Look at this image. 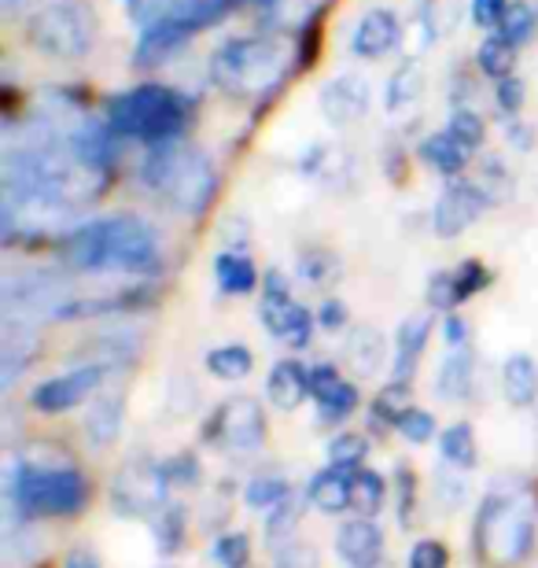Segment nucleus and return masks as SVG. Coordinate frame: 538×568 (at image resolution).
Returning <instances> with one entry per match:
<instances>
[{"label": "nucleus", "instance_id": "nucleus-5", "mask_svg": "<svg viewBox=\"0 0 538 568\" xmlns=\"http://www.w3.org/2000/svg\"><path fill=\"white\" fill-rule=\"evenodd\" d=\"M538 514L531 495L524 491H495L479 506L476 517V550L490 568L520 565L535 547Z\"/></svg>", "mask_w": 538, "mask_h": 568}, {"label": "nucleus", "instance_id": "nucleus-8", "mask_svg": "<svg viewBox=\"0 0 538 568\" xmlns=\"http://www.w3.org/2000/svg\"><path fill=\"white\" fill-rule=\"evenodd\" d=\"M170 487L174 484H170L163 465L148 458H130L111 484V503L125 517H148L166 506Z\"/></svg>", "mask_w": 538, "mask_h": 568}, {"label": "nucleus", "instance_id": "nucleus-34", "mask_svg": "<svg viewBox=\"0 0 538 568\" xmlns=\"http://www.w3.org/2000/svg\"><path fill=\"white\" fill-rule=\"evenodd\" d=\"M446 133H450L465 152H479V144H484V138H487V122H484V115H476L473 108H457L450 115Z\"/></svg>", "mask_w": 538, "mask_h": 568}, {"label": "nucleus", "instance_id": "nucleus-47", "mask_svg": "<svg viewBox=\"0 0 538 568\" xmlns=\"http://www.w3.org/2000/svg\"><path fill=\"white\" fill-rule=\"evenodd\" d=\"M317 322H322V328H343L347 325V306H343L339 300H325L322 311H317Z\"/></svg>", "mask_w": 538, "mask_h": 568}, {"label": "nucleus", "instance_id": "nucleus-43", "mask_svg": "<svg viewBox=\"0 0 538 568\" xmlns=\"http://www.w3.org/2000/svg\"><path fill=\"white\" fill-rule=\"evenodd\" d=\"M520 108H524V82L517 74H506L498 82V115L517 119Z\"/></svg>", "mask_w": 538, "mask_h": 568}, {"label": "nucleus", "instance_id": "nucleus-23", "mask_svg": "<svg viewBox=\"0 0 538 568\" xmlns=\"http://www.w3.org/2000/svg\"><path fill=\"white\" fill-rule=\"evenodd\" d=\"M82 428H85L89 447H97V450L111 447L122 432V399L119 395H104V399H97L93 406H89Z\"/></svg>", "mask_w": 538, "mask_h": 568}, {"label": "nucleus", "instance_id": "nucleus-37", "mask_svg": "<svg viewBox=\"0 0 538 568\" xmlns=\"http://www.w3.org/2000/svg\"><path fill=\"white\" fill-rule=\"evenodd\" d=\"M317 550L314 542H303V539H284L277 542L273 550V568H317Z\"/></svg>", "mask_w": 538, "mask_h": 568}, {"label": "nucleus", "instance_id": "nucleus-40", "mask_svg": "<svg viewBox=\"0 0 538 568\" xmlns=\"http://www.w3.org/2000/svg\"><path fill=\"white\" fill-rule=\"evenodd\" d=\"M450 277H454V292H457V303H465L468 295H476V292H484L487 284H490V274H487V266L484 263H461L457 270H450Z\"/></svg>", "mask_w": 538, "mask_h": 568}, {"label": "nucleus", "instance_id": "nucleus-11", "mask_svg": "<svg viewBox=\"0 0 538 568\" xmlns=\"http://www.w3.org/2000/svg\"><path fill=\"white\" fill-rule=\"evenodd\" d=\"M104 377H108V369L93 366V362H89V366H78L71 373H60V377H52L33 388L30 406L38 414H67V410H74L78 403H85L89 395L104 384Z\"/></svg>", "mask_w": 538, "mask_h": 568}, {"label": "nucleus", "instance_id": "nucleus-24", "mask_svg": "<svg viewBox=\"0 0 538 568\" xmlns=\"http://www.w3.org/2000/svg\"><path fill=\"white\" fill-rule=\"evenodd\" d=\"M420 93H425V67H420L417 60H406L392 78H387L384 108L387 111H406V108L417 104Z\"/></svg>", "mask_w": 538, "mask_h": 568}, {"label": "nucleus", "instance_id": "nucleus-25", "mask_svg": "<svg viewBox=\"0 0 538 568\" xmlns=\"http://www.w3.org/2000/svg\"><path fill=\"white\" fill-rule=\"evenodd\" d=\"M347 362L354 373L362 377H373L384 366V336L376 333L373 325H354V333L347 339Z\"/></svg>", "mask_w": 538, "mask_h": 568}, {"label": "nucleus", "instance_id": "nucleus-1", "mask_svg": "<svg viewBox=\"0 0 538 568\" xmlns=\"http://www.w3.org/2000/svg\"><path fill=\"white\" fill-rule=\"evenodd\" d=\"M159 255L155 230L133 214L82 222L63 241L67 263L89 274H155Z\"/></svg>", "mask_w": 538, "mask_h": 568}, {"label": "nucleus", "instance_id": "nucleus-3", "mask_svg": "<svg viewBox=\"0 0 538 568\" xmlns=\"http://www.w3.org/2000/svg\"><path fill=\"white\" fill-rule=\"evenodd\" d=\"M108 122L119 138L144 141L148 148H163L181 141V133L192 122V108L177 89L148 82L114 97L108 104Z\"/></svg>", "mask_w": 538, "mask_h": 568}, {"label": "nucleus", "instance_id": "nucleus-28", "mask_svg": "<svg viewBox=\"0 0 538 568\" xmlns=\"http://www.w3.org/2000/svg\"><path fill=\"white\" fill-rule=\"evenodd\" d=\"M251 366H255V355L244 344H222L207 355V369L217 381H244Z\"/></svg>", "mask_w": 538, "mask_h": 568}, {"label": "nucleus", "instance_id": "nucleus-44", "mask_svg": "<svg viewBox=\"0 0 538 568\" xmlns=\"http://www.w3.org/2000/svg\"><path fill=\"white\" fill-rule=\"evenodd\" d=\"M395 428L403 432V439H409V443H428L432 432H435V422H432L428 410H417V406H414V410H409Z\"/></svg>", "mask_w": 538, "mask_h": 568}, {"label": "nucleus", "instance_id": "nucleus-30", "mask_svg": "<svg viewBox=\"0 0 538 568\" xmlns=\"http://www.w3.org/2000/svg\"><path fill=\"white\" fill-rule=\"evenodd\" d=\"M535 27H538L535 8L528 4V0H512L506 19H501V27H498V38L509 41L512 49H520V44H528L535 38Z\"/></svg>", "mask_w": 538, "mask_h": 568}, {"label": "nucleus", "instance_id": "nucleus-51", "mask_svg": "<svg viewBox=\"0 0 538 568\" xmlns=\"http://www.w3.org/2000/svg\"><path fill=\"white\" fill-rule=\"evenodd\" d=\"M63 568H100V558L89 547H78V550H71V558H67Z\"/></svg>", "mask_w": 538, "mask_h": 568}, {"label": "nucleus", "instance_id": "nucleus-22", "mask_svg": "<svg viewBox=\"0 0 538 568\" xmlns=\"http://www.w3.org/2000/svg\"><path fill=\"white\" fill-rule=\"evenodd\" d=\"M501 392L512 406H531L538 399V362L531 355H509L501 366Z\"/></svg>", "mask_w": 538, "mask_h": 568}, {"label": "nucleus", "instance_id": "nucleus-16", "mask_svg": "<svg viewBox=\"0 0 538 568\" xmlns=\"http://www.w3.org/2000/svg\"><path fill=\"white\" fill-rule=\"evenodd\" d=\"M336 554L347 568H376L384 561V531L369 517L347 520L336 531Z\"/></svg>", "mask_w": 538, "mask_h": 568}, {"label": "nucleus", "instance_id": "nucleus-19", "mask_svg": "<svg viewBox=\"0 0 538 568\" xmlns=\"http://www.w3.org/2000/svg\"><path fill=\"white\" fill-rule=\"evenodd\" d=\"M428 333H432V317L428 314H414L398 325V336H395V381H406L417 373V362L425 355V344H428Z\"/></svg>", "mask_w": 538, "mask_h": 568}, {"label": "nucleus", "instance_id": "nucleus-53", "mask_svg": "<svg viewBox=\"0 0 538 568\" xmlns=\"http://www.w3.org/2000/svg\"><path fill=\"white\" fill-rule=\"evenodd\" d=\"M148 4H152V0H125V8H130V16L141 22L144 19V11H148Z\"/></svg>", "mask_w": 538, "mask_h": 568}, {"label": "nucleus", "instance_id": "nucleus-9", "mask_svg": "<svg viewBox=\"0 0 538 568\" xmlns=\"http://www.w3.org/2000/svg\"><path fill=\"white\" fill-rule=\"evenodd\" d=\"M258 317L266 325V333L288 339L292 347H306L311 344V333H314V317L306 306H300L292 300V288L284 274L270 270L266 281H262V306H258Z\"/></svg>", "mask_w": 538, "mask_h": 568}, {"label": "nucleus", "instance_id": "nucleus-36", "mask_svg": "<svg viewBox=\"0 0 538 568\" xmlns=\"http://www.w3.org/2000/svg\"><path fill=\"white\" fill-rule=\"evenodd\" d=\"M152 531H155L159 550H163V554H177L181 542H185V509H181V506L163 509V517L155 520Z\"/></svg>", "mask_w": 538, "mask_h": 568}, {"label": "nucleus", "instance_id": "nucleus-49", "mask_svg": "<svg viewBox=\"0 0 538 568\" xmlns=\"http://www.w3.org/2000/svg\"><path fill=\"white\" fill-rule=\"evenodd\" d=\"M325 263H328V258L325 255H303V277L306 281H314V284H322L325 277H328V270H325Z\"/></svg>", "mask_w": 538, "mask_h": 568}, {"label": "nucleus", "instance_id": "nucleus-10", "mask_svg": "<svg viewBox=\"0 0 538 568\" xmlns=\"http://www.w3.org/2000/svg\"><path fill=\"white\" fill-rule=\"evenodd\" d=\"M203 439L225 450H255L266 439V414L255 399L240 395V399H225L203 425Z\"/></svg>", "mask_w": 538, "mask_h": 568}, {"label": "nucleus", "instance_id": "nucleus-32", "mask_svg": "<svg viewBox=\"0 0 538 568\" xmlns=\"http://www.w3.org/2000/svg\"><path fill=\"white\" fill-rule=\"evenodd\" d=\"M512 55H517V49H512L509 41H501L498 33H490V38L479 44L476 63H479V71H484V74H490L495 82H501L506 74H512Z\"/></svg>", "mask_w": 538, "mask_h": 568}, {"label": "nucleus", "instance_id": "nucleus-45", "mask_svg": "<svg viewBox=\"0 0 538 568\" xmlns=\"http://www.w3.org/2000/svg\"><path fill=\"white\" fill-rule=\"evenodd\" d=\"M506 11H509V0H473V22L476 27H501V19H506Z\"/></svg>", "mask_w": 538, "mask_h": 568}, {"label": "nucleus", "instance_id": "nucleus-29", "mask_svg": "<svg viewBox=\"0 0 538 568\" xmlns=\"http://www.w3.org/2000/svg\"><path fill=\"white\" fill-rule=\"evenodd\" d=\"M439 454L446 458V465H454V469H473V465H476V436H473V428H468V425L443 428Z\"/></svg>", "mask_w": 538, "mask_h": 568}, {"label": "nucleus", "instance_id": "nucleus-35", "mask_svg": "<svg viewBox=\"0 0 538 568\" xmlns=\"http://www.w3.org/2000/svg\"><path fill=\"white\" fill-rule=\"evenodd\" d=\"M292 495V484L284 480V476L277 473H270V476H255V480L247 484V506H255V509H273L277 503H284V498Z\"/></svg>", "mask_w": 538, "mask_h": 568}, {"label": "nucleus", "instance_id": "nucleus-26", "mask_svg": "<svg viewBox=\"0 0 538 568\" xmlns=\"http://www.w3.org/2000/svg\"><path fill=\"white\" fill-rule=\"evenodd\" d=\"M214 277L225 295H247L258 284V270L244 252H222L214 263Z\"/></svg>", "mask_w": 538, "mask_h": 568}, {"label": "nucleus", "instance_id": "nucleus-42", "mask_svg": "<svg viewBox=\"0 0 538 568\" xmlns=\"http://www.w3.org/2000/svg\"><path fill=\"white\" fill-rule=\"evenodd\" d=\"M406 565L409 568H446V565H450V554H446L443 542L420 539V542H414V550H409Z\"/></svg>", "mask_w": 538, "mask_h": 568}, {"label": "nucleus", "instance_id": "nucleus-52", "mask_svg": "<svg viewBox=\"0 0 538 568\" xmlns=\"http://www.w3.org/2000/svg\"><path fill=\"white\" fill-rule=\"evenodd\" d=\"M33 0H0V8H4V16H19V11H27Z\"/></svg>", "mask_w": 538, "mask_h": 568}, {"label": "nucleus", "instance_id": "nucleus-17", "mask_svg": "<svg viewBox=\"0 0 538 568\" xmlns=\"http://www.w3.org/2000/svg\"><path fill=\"white\" fill-rule=\"evenodd\" d=\"M311 388L317 395V417L328 425L343 422V417L354 414V406H358V388H354L351 381H343L336 366H328V362L311 369Z\"/></svg>", "mask_w": 538, "mask_h": 568}, {"label": "nucleus", "instance_id": "nucleus-46", "mask_svg": "<svg viewBox=\"0 0 538 568\" xmlns=\"http://www.w3.org/2000/svg\"><path fill=\"white\" fill-rule=\"evenodd\" d=\"M170 484H192L196 480V462L189 458V454H181V458H170V465H163Z\"/></svg>", "mask_w": 538, "mask_h": 568}, {"label": "nucleus", "instance_id": "nucleus-48", "mask_svg": "<svg viewBox=\"0 0 538 568\" xmlns=\"http://www.w3.org/2000/svg\"><path fill=\"white\" fill-rule=\"evenodd\" d=\"M443 333H446V344H450V351L468 347V328H465V322L457 314H446L443 317Z\"/></svg>", "mask_w": 538, "mask_h": 568}, {"label": "nucleus", "instance_id": "nucleus-6", "mask_svg": "<svg viewBox=\"0 0 538 568\" xmlns=\"http://www.w3.org/2000/svg\"><path fill=\"white\" fill-rule=\"evenodd\" d=\"M292 55L284 44L266 38H233L214 52L211 78L229 97H262L288 71Z\"/></svg>", "mask_w": 538, "mask_h": 568}, {"label": "nucleus", "instance_id": "nucleus-14", "mask_svg": "<svg viewBox=\"0 0 538 568\" xmlns=\"http://www.w3.org/2000/svg\"><path fill=\"white\" fill-rule=\"evenodd\" d=\"M67 152L89 170H108L119 159V133L111 130V122L100 119H78V126L67 133Z\"/></svg>", "mask_w": 538, "mask_h": 568}, {"label": "nucleus", "instance_id": "nucleus-31", "mask_svg": "<svg viewBox=\"0 0 538 568\" xmlns=\"http://www.w3.org/2000/svg\"><path fill=\"white\" fill-rule=\"evenodd\" d=\"M409 410H414V395H409L406 381H392L373 403V417H376V422H384V425H398Z\"/></svg>", "mask_w": 538, "mask_h": 568}, {"label": "nucleus", "instance_id": "nucleus-13", "mask_svg": "<svg viewBox=\"0 0 538 568\" xmlns=\"http://www.w3.org/2000/svg\"><path fill=\"white\" fill-rule=\"evenodd\" d=\"M373 89L362 74H339L322 89V115L332 126H351L369 115Z\"/></svg>", "mask_w": 538, "mask_h": 568}, {"label": "nucleus", "instance_id": "nucleus-33", "mask_svg": "<svg viewBox=\"0 0 538 568\" xmlns=\"http://www.w3.org/2000/svg\"><path fill=\"white\" fill-rule=\"evenodd\" d=\"M384 491H387L384 476H376L369 469H358V473H354V498H351V506L358 509L362 517H376V514H380V506H384Z\"/></svg>", "mask_w": 538, "mask_h": 568}, {"label": "nucleus", "instance_id": "nucleus-18", "mask_svg": "<svg viewBox=\"0 0 538 568\" xmlns=\"http://www.w3.org/2000/svg\"><path fill=\"white\" fill-rule=\"evenodd\" d=\"M311 369L303 366V362L295 358H284L273 366L270 381H266V395L270 403L277 406V410H295V406H303V399L311 395Z\"/></svg>", "mask_w": 538, "mask_h": 568}, {"label": "nucleus", "instance_id": "nucleus-2", "mask_svg": "<svg viewBox=\"0 0 538 568\" xmlns=\"http://www.w3.org/2000/svg\"><path fill=\"white\" fill-rule=\"evenodd\" d=\"M11 517H71L89 503V484L74 465H30L11 458L4 473Z\"/></svg>", "mask_w": 538, "mask_h": 568}, {"label": "nucleus", "instance_id": "nucleus-4", "mask_svg": "<svg viewBox=\"0 0 538 568\" xmlns=\"http://www.w3.org/2000/svg\"><path fill=\"white\" fill-rule=\"evenodd\" d=\"M141 181L148 189L163 192L166 203L181 214H200L217 192L214 163L192 144H163L152 148L141 163Z\"/></svg>", "mask_w": 538, "mask_h": 568}, {"label": "nucleus", "instance_id": "nucleus-15", "mask_svg": "<svg viewBox=\"0 0 538 568\" xmlns=\"http://www.w3.org/2000/svg\"><path fill=\"white\" fill-rule=\"evenodd\" d=\"M398 44H403V19H398L392 8H373V11H365L362 22L354 27L351 52L362 55V60H384Z\"/></svg>", "mask_w": 538, "mask_h": 568}, {"label": "nucleus", "instance_id": "nucleus-7", "mask_svg": "<svg viewBox=\"0 0 538 568\" xmlns=\"http://www.w3.org/2000/svg\"><path fill=\"white\" fill-rule=\"evenodd\" d=\"M27 38L41 55L60 63L85 60L97 41V16L85 0H52L27 22Z\"/></svg>", "mask_w": 538, "mask_h": 568}, {"label": "nucleus", "instance_id": "nucleus-27", "mask_svg": "<svg viewBox=\"0 0 538 568\" xmlns=\"http://www.w3.org/2000/svg\"><path fill=\"white\" fill-rule=\"evenodd\" d=\"M468 155L461 144H457L450 133H432V138L420 144V159L435 170V174H446V178H457L468 163Z\"/></svg>", "mask_w": 538, "mask_h": 568}, {"label": "nucleus", "instance_id": "nucleus-39", "mask_svg": "<svg viewBox=\"0 0 538 568\" xmlns=\"http://www.w3.org/2000/svg\"><path fill=\"white\" fill-rule=\"evenodd\" d=\"M214 561L222 568H247L251 561V539L244 531H229L214 542Z\"/></svg>", "mask_w": 538, "mask_h": 568}, {"label": "nucleus", "instance_id": "nucleus-21", "mask_svg": "<svg viewBox=\"0 0 538 568\" xmlns=\"http://www.w3.org/2000/svg\"><path fill=\"white\" fill-rule=\"evenodd\" d=\"M473 369H476V358L468 347H457L450 351L443 362H439V377H435V392L443 395L446 403H465L468 392H473Z\"/></svg>", "mask_w": 538, "mask_h": 568}, {"label": "nucleus", "instance_id": "nucleus-12", "mask_svg": "<svg viewBox=\"0 0 538 568\" xmlns=\"http://www.w3.org/2000/svg\"><path fill=\"white\" fill-rule=\"evenodd\" d=\"M487 207H490V200L479 185L450 181L432 207V230H435V236H443V241H454V236H461Z\"/></svg>", "mask_w": 538, "mask_h": 568}, {"label": "nucleus", "instance_id": "nucleus-50", "mask_svg": "<svg viewBox=\"0 0 538 568\" xmlns=\"http://www.w3.org/2000/svg\"><path fill=\"white\" fill-rule=\"evenodd\" d=\"M509 144L520 148V152H528V148H535V130H528L517 119H509Z\"/></svg>", "mask_w": 538, "mask_h": 568}, {"label": "nucleus", "instance_id": "nucleus-38", "mask_svg": "<svg viewBox=\"0 0 538 568\" xmlns=\"http://www.w3.org/2000/svg\"><path fill=\"white\" fill-rule=\"evenodd\" d=\"M365 454H369V443H365V436H358V432H343V436L328 443V462L343 465V469H354Z\"/></svg>", "mask_w": 538, "mask_h": 568}, {"label": "nucleus", "instance_id": "nucleus-20", "mask_svg": "<svg viewBox=\"0 0 538 568\" xmlns=\"http://www.w3.org/2000/svg\"><path fill=\"white\" fill-rule=\"evenodd\" d=\"M306 498H311L322 514H343V509H351V498H354V473L343 469V465H328V469H322L311 480Z\"/></svg>", "mask_w": 538, "mask_h": 568}, {"label": "nucleus", "instance_id": "nucleus-41", "mask_svg": "<svg viewBox=\"0 0 538 568\" xmlns=\"http://www.w3.org/2000/svg\"><path fill=\"white\" fill-rule=\"evenodd\" d=\"M300 514H303V498L295 495V491L284 498V503L266 509V531H270V539H281L284 531H292L295 520H300Z\"/></svg>", "mask_w": 538, "mask_h": 568}]
</instances>
